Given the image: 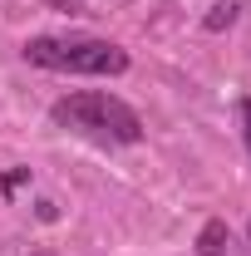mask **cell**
Wrapping results in <instances>:
<instances>
[{
  "label": "cell",
  "mask_w": 251,
  "mask_h": 256,
  "mask_svg": "<svg viewBox=\"0 0 251 256\" xmlns=\"http://www.w3.org/2000/svg\"><path fill=\"white\" fill-rule=\"evenodd\" d=\"M50 118H54V128L79 133V138H89L98 148H133V143H143V118H138V108L124 104L118 94H108V89L64 94L60 104L50 108Z\"/></svg>",
  "instance_id": "1"
},
{
  "label": "cell",
  "mask_w": 251,
  "mask_h": 256,
  "mask_svg": "<svg viewBox=\"0 0 251 256\" xmlns=\"http://www.w3.org/2000/svg\"><path fill=\"white\" fill-rule=\"evenodd\" d=\"M20 54L50 74H104V79L128 74V50H118L114 40H98V34H34L25 40Z\"/></svg>",
  "instance_id": "2"
},
{
  "label": "cell",
  "mask_w": 251,
  "mask_h": 256,
  "mask_svg": "<svg viewBox=\"0 0 251 256\" xmlns=\"http://www.w3.org/2000/svg\"><path fill=\"white\" fill-rule=\"evenodd\" d=\"M226 252V222H207L197 236V256H222Z\"/></svg>",
  "instance_id": "3"
},
{
  "label": "cell",
  "mask_w": 251,
  "mask_h": 256,
  "mask_svg": "<svg viewBox=\"0 0 251 256\" xmlns=\"http://www.w3.org/2000/svg\"><path fill=\"white\" fill-rule=\"evenodd\" d=\"M242 5H246V0H217V5H212V15H207L202 25H207L212 34H217V30H226V25H232V20L242 15Z\"/></svg>",
  "instance_id": "4"
},
{
  "label": "cell",
  "mask_w": 251,
  "mask_h": 256,
  "mask_svg": "<svg viewBox=\"0 0 251 256\" xmlns=\"http://www.w3.org/2000/svg\"><path fill=\"white\" fill-rule=\"evenodd\" d=\"M236 118H242V143H246V153H251V94L236 98Z\"/></svg>",
  "instance_id": "5"
},
{
  "label": "cell",
  "mask_w": 251,
  "mask_h": 256,
  "mask_svg": "<svg viewBox=\"0 0 251 256\" xmlns=\"http://www.w3.org/2000/svg\"><path fill=\"white\" fill-rule=\"evenodd\" d=\"M25 178H30V168H15V172L5 178V192H15V188H20V182H25Z\"/></svg>",
  "instance_id": "6"
}]
</instances>
